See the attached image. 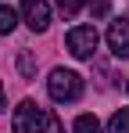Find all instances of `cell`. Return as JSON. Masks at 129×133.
<instances>
[{"label":"cell","instance_id":"obj_1","mask_svg":"<svg viewBox=\"0 0 129 133\" xmlns=\"http://www.w3.org/2000/svg\"><path fill=\"white\" fill-rule=\"evenodd\" d=\"M50 126V111L36 104V101H22L15 108V119H11V130L15 133H43Z\"/></svg>","mask_w":129,"mask_h":133},{"label":"cell","instance_id":"obj_2","mask_svg":"<svg viewBox=\"0 0 129 133\" xmlns=\"http://www.w3.org/2000/svg\"><path fill=\"white\" fill-rule=\"evenodd\" d=\"M47 90L54 101H79L83 97V76L72 68H54L47 79Z\"/></svg>","mask_w":129,"mask_h":133},{"label":"cell","instance_id":"obj_3","mask_svg":"<svg viewBox=\"0 0 129 133\" xmlns=\"http://www.w3.org/2000/svg\"><path fill=\"white\" fill-rule=\"evenodd\" d=\"M64 43H68V50L75 54V58H93V50H97V43H101V36H97V29L93 25H75L68 36H64Z\"/></svg>","mask_w":129,"mask_h":133},{"label":"cell","instance_id":"obj_4","mask_svg":"<svg viewBox=\"0 0 129 133\" xmlns=\"http://www.w3.org/2000/svg\"><path fill=\"white\" fill-rule=\"evenodd\" d=\"M22 22L32 32H47V25H50V4L47 0H22Z\"/></svg>","mask_w":129,"mask_h":133},{"label":"cell","instance_id":"obj_5","mask_svg":"<svg viewBox=\"0 0 129 133\" xmlns=\"http://www.w3.org/2000/svg\"><path fill=\"white\" fill-rule=\"evenodd\" d=\"M108 47L115 58H129V22L126 18H115L108 25Z\"/></svg>","mask_w":129,"mask_h":133},{"label":"cell","instance_id":"obj_6","mask_svg":"<svg viewBox=\"0 0 129 133\" xmlns=\"http://www.w3.org/2000/svg\"><path fill=\"white\" fill-rule=\"evenodd\" d=\"M15 25H18V11H15L11 4H0V36L15 32Z\"/></svg>","mask_w":129,"mask_h":133},{"label":"cell","instance_id":"obj_7","mask_svg":"<svg viewBox=\"0 0 129 133\" xmlns=\"http://www.w3.org/2000/svg\"><path fill=\"white\" fill-rule=\"evenodd\" d=\"M108 133H129V108H122V111H115V115H111Z\"/></svg>","mask_w":129,"mask_h":133},{"label":"cell","instance_id":"obj_8","mask_svg":"<svg viewBox=\"0 0 129 133\" xmlns=\"http://www.w3.org/2000/svg\"><path fill=\"white\" fill-rule=\"evenodd\" d=\"M75 133H101L97 115H79V119H75Z\"/></svg>","mask_w":129,"mask_h":133},{"label":"cell","instance_id":"obj_9","mask_svg":"<svg viewBox=\"0 0 129 133\" xmlns=\"http://www.w3.org/2000/svg\"><path fill=\"white\" fill-rule=\"evenodd\" d=\"M83 4L86 0H58V11H61L64 18H75V15L83 11Z\"/></svg>","mask_w":129,"mask_h":133},{"label":"cell","instance_id":"obj_10","mask_svg":"<svg viewBox=\"0 0 129 133\" xmlns=\"http://www.w3.org/2000/svg\"><path fill=\"white\" fill-rule=\"evenodd\" d=\"M18 68H22V76H32L36 72V61H32L29 50H18Z\"/></svg>","mask_w":129,"mask_h":133},{"label":"cell","instance_id":"obj_11","mask_svg":"<svg viewBox=\"0 0 129 133\" xmlns=\"http://www.w3.org/2000/svg\"><path fill=\"white\" fill-rule=\"evenodd\" d=\"M90 15H93V18H104L108 15V0H93V4H90Z\"/></svg>","mask_w":129,"mask_h":133},{"label":"cell","instance_id":"obj_12","mask_svg":"<svg viewBox=\"0 0 129 133\" xmlns=\"http://www.w3.org/2000/svg\"><path fill=\"white\" fill-rule=\"evenodd\" d=\"M0 108H4V87H0Z\"/></svg>","mask_w":129,"mask_h":133},{"label":"cell","instance_id":"obj_13","mask_svg":"<svg viewBox=\"0 0 129 133\" xmlns=\"http://www.w3.org/2000/svg\"><path fill=\"white\" fill-rule=\"evenodd\" d=\"M126 90H129V83H126Z\"/></svg>","mask_w":129,"mask_h":133}]
</instances>
